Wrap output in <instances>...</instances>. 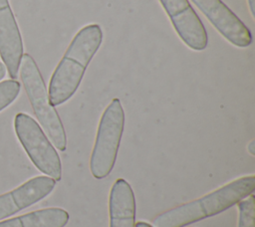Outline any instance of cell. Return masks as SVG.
<instances>
[{
  "label": "cell",
  "mask_w": 255,
  "mask_h": 227,
  "mask_svg": "<svg viewBox=\"0 0 255 227\" xmlns=\"http://www.w3.org/2000/svg\"><path fill=\"white\" fill-rule=\"evenodd\" d=\"M102 42L103 31L98 24L87 25L77 32L52 74L48 89L51 106L62 105L76 93Z\"/></svg>",
  "instance_id": "obj_1"
},
{
  "label": "cell",
  "mask_w": 255,
  "mask_h": 227,
  "mask_svg": "<svg viewBox=\"0 0 255 227\" xmlns=\"http://www.w3.org/2000/svg\"><path fill=\"white\" fill-rule=\"evenodd\" d=\"M254 190V175L237 178L198 199L159 214L153 219V227H185L229 209Z\"/></svg>",
  "instance_id": "obj_2"
},
{
  "label": "cell",
  "mask_w": 255,
  "mask_h": 227,
  "mask_svg": "<svg viewBox=\"0 0 255 227\" xmlns=\"http://www.w3.org/2000/svg\"><path fill=\"white\" fill-rule=\"evenodd\" d=\"M20 77L34 114L53 144L61 151L66 150L67 136L61 118L48 98V92L34 59L23 54L20 64Z\"/></svg>",
  "instance_id": "obj_3"
},
{
  "label": "cell",
  "mask_w": 255,
  "mask_h": 227,
  "mask_svg": "<svg viewBox=\"0 0 255 227\" xmlns=\"http://www.w3.org/2000/svg\"><path fill=\"white\" fill-rule=\"evenodd\" d=\"M125 126V112L121 101L114 99L104 111L90 159L92 175L107 177L114 168Z\"/></svg>",
  "instance_id": "obj_4"
},
{
  "label": "cell",
  "mask_w": 255,
  "mask_h": 227,
  "mask_svg": "<svg viewBox=\"0 0 255 227\" xmlns=\"http://www.w3.org/2000/svg\"><path fill=\"white\" fill-rule=\"evenodd\" d=\"M16 135L33 164L56 181L62 178V164L52 142L29 114L18 113L14 118Z\"/></svg>",
  "instance_id": "obj_5"
},
{
  "label": "cell",
  "mask_w": 255,
  "mask_h": 227,
  "mask_svg": "<svg viewBox=\"0 0 255 227\" xmlns=\"http://www.w3.org/2000/svg\"><path fill=\"white\" fill-rule=\"evenodd\" d=\"M179 38L192 50L207 47L208 37L199 16L188 0H158Z\"/></svg>",
  "instance_id": "obj_6"
},
{
  "label": "cell",
  "mask_w": 255,
  "mask_h": 227,
  "mask_svg": "<svg viewBox=\"0 0 255 227\" xmlns=\"http://www.w3.org/2000/svg\"><path fill=\"white\" fill-rule=\"evenodd\" d=\"M191 1L229 43L239 48H246L251 45L250 30L221 0Z\"/></svg>",
  "instance_id": "obj_7"
},
{
  "label": "cell",
  "mask_w": 255,
  "mask_h": 227,
  "mask_svg": "<svg viewBox=\"0 0 255 227\" xmlns=\"http://www.w3.org/2000/svg\"><path fill=\"white\" fill-rule=\"evenodd\" d=\"M56 185V180L40 175L29 179L15 189L0 195V220L37 203L49 195Z\"/></svg>",
  "instance_id": "obj_8"
},
{
  "label": "cell",
  "mask_w": 255,
  "mask_h": 227,
  "mask_svg": "<svg viewBox=\"0 0 255 227\" xmlns=\"http://www.w3.org/2000/svg\"><path fill=\"white\" fill-rule=\"evenodd\" d=\"M23 42L8 0H0V57L12 80L17 79L23 56Z\"/></svg>",
  "instance_id": "obj_9"
},
{
  "label": "cell",
  "mask_w": 255,
  "mask_h": 227,
  "mask_svg": "<svg viewBox=\"0 0 255 227\" xmlns=\"http://www.w3.org/2000/svg\"><path fill=\"white\" fill-rule=\"evenodd\" d=\"M135 198L130 184L118 178L110 191V227H134Z\"/></svg>",
  "instance_id": "obj_10"
},
{
  "label": "cell",
  "mask_w": 255,
  "mask_h": 227,
  "mask_svg": "<svg viewBox=\"0 0 255 227\" xmlns=\"http://www.w3.org/2000/svg\"><path fill=\"white\" fill-rule=\"evenodd\" d=\"M68 221L65 209L50 207L0 221V227H65Z\"/></svg>",
  "instance_id": "obj_11"
},
{
  "label": "cell",
  "mask_w": 255,
  "mask_h": 227,
  "mask_svg": "<svg viewBox=\"0 0 255 227\" xmlns=\"http://www.w3.org/2000/svg\"><path fill=\"white\" fill-rule=\"evenodd\" d=\"M238 227H255V198L253 193L237 203Z\"/></svg>",
  "instance_id": "obj_12"
},
{
  "label": "cell",
  "mask_w": 255,
  "mask_h": 227,
  "mask_svg": "<svg viewBox=\"0 0 255 227\" xmlns=\"http://www.w3.org/2000/svg\"><path fill=\"white\" fill-rule=\"evenodd\" d=\"M21 85L16 80H6L0 83V112L11 105L20 93Z\"/></svg>",
  "instance_id": "obj_13"
},
{
  "label": "cell",
  "mask_w": 255,
  "mask_h": 227,
  "mask_svg": "<svg viewBox=\"0 0 255 227\" xmlns=\"http://www.w3.org/2000/svg\"><path fill=\"white\" fill-rule=\"evenodd\" d=\"M247 150L248 152L251 154V155H254L255 154V141L254 140H251L249 142V144L247 145Z\"/></svg>",
  "instance_id": "obj_14"
},
{
  "label": "cell",
  "mask_w": 255,
  "mask_h": 227,
  "mask_svg": "<svg viewBox=\"0 0 255 227\" xmlns=\"http://www.w3.org/2000/svg\"><path fill=\"white\" fill-rule=\"evenodd\" d=\"M247 1H248V5H249L251 15H252L253 18H255V0H247Z\"/></svg>",
  "instance_id": "obj_15"
},
{
  "label": "cell",
  "mask_w": 255,
  "mask_h": 227,
  "mask_svg": "<svg viewBox=\"0 0 255 227\" xmlns=\"http://www.w3.org/2000/svg\"><path fill=\"white\" fill-rule=\"evenodd\" d=\"M5 74H6V68L4 64L0 62V81L5 77Z\"/></svg>",
  "instance_id": "obj_16"
},
{
  "label": "cell",
  "mask_w": 255,
  "mask_h": 227,
  "mask_svg": "<svg viewBox=\"0 0 255 227\" xmlns=\"http://www.w3.org/2000/svg\"><path fill=\"white\" fill-rule=\"evenodd\" d=\"M134 227H153L151 226L150 224L146 223V222H143V221H138L134 224Z\"/></svg>",
  "instance_id": "obj_17"
}]
</instances>
